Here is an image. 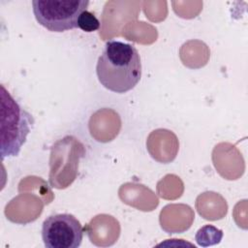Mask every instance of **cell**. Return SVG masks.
<instances>
[{
    "mask_svg": "<svg viewBox=\"0 0 248 248\" xmlns=\"http://www.w3.org/2000/svg\"><path fill=\"white\" fill-rule=\"evenodd\" d=\"M82 238V226L72 214L49 215L43 222L42 239L46 248H78Z\"/></svg>",
    "mask_w": 248,
    "mask_h": 248,
    "instance_id": "obj_5",
    "label": "cell"
},
{
    "mask_svg": "<svg viewBox=\"0 0 248 248\" xmlns=\"http://www.w3.org/2000/svg\"><path fill=\"white\" fill-rule=\"evenodd\" d=\"M78 28L84 32H94L100 28L101 24L98 18L92 13L84 11L78 20Z\"/></svg>",
    "mask_w": 248,
    "mask_h": 248,
    "instance_id": "obj_7",
    "label": "cell"
},
{
    "mask_svg": "<svg viewBox=\"0 0 248 248\" xmlns=\"http://www.w3.org/2000/svg\"><path fill=\"white\" fill-rule=\"evenodd\" d=\"M96 74L100 83L109 91L122 94L132 90L141 78L138 49L121 41H108L98 58Z\"/></svg>",
    "mask_w": 248,
    "mask_h": 248,
    "instance_id": "obj_1",
    "label": "cell"
},
{
    "mask_svg": "<svg viewBox=\"0 0 248 248\" xmlns=\"http://www.w3.org/2000/svg\"><path fill=\"white\" fill-rule=\"evenodd\" d=\"M223 237V231L217 229L212 225H205L202 227L195 235V240L200 246L206 247L217 244Z\"/></svg>",
    "mask_w": 248,
    "mask_h": 248,
    "instance_id": "obj_6",
    "label": "cell"
},
{
    "mask_svg": "<svg viewBox=\"0 0 248 248\" xmlns=\"http://www.w3.org/2000/svg\"><path fill=\"white\" fill-rule=\"evenodd\" d=\"M33 14L37 22L51 32L78 28L80 15L87 11L88 0H33Z\"/></svg>",
    "mask_w": 248,
    "mask_h": 248,
    "instance_id": "obj_3",
    "label": "cell"
},
{
    "mask_svg": "<svg viewBox=\"0 0 248 248\" xmlns=\"http://www.w3.org/2000/svg\"><path fill=\"white\" fill-rule=\"evenodd\" d=\"M83 144L75 137L66 136L57 140L51 147L49 159V184L53 188L68 187L76 178L78 161L84 157Z\"/></svg>",
    "mask_w": 248,
    "mask_h": 248,
    "instance_id": "obj_4",
    "label": "cell"
},
{
    "mask_svg": "<svg viewBox=\"0 0 248 248\" xmlns=\"http://www.w3.org/2000/svg\"><path fill=\"white\" fill-rule=\"evenodd\" d=\"M0 88V155L1 160H4L19 154L34 124V118L16 101L4 84Z\"/></svg>",
    "mask_w": 248,
    "mask_h": 248,
    "instance_id": "obj_2",
    "label": "cell"
}]
</instances>
